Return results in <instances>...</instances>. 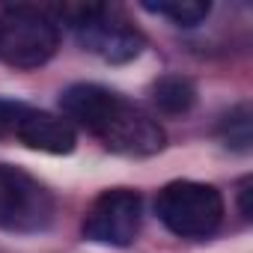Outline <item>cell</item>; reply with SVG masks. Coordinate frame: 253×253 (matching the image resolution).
<instances>
[{
  "label": "cell",
  "instance_id": "52a82bcc",
  "mask_svg": "<svg viewBox=\"0 0 253 253\" xmlns=\"http://www.w3.org/2000/svg\"><path fill=\"white\" fill-rule=\"evenodd\" d=\"M12 137H18L30 149L51 152V155H66L75 149V128L66 119L48 110L27 107V104H18V113L12 122Z\"/></svg>",
  "mask_w": 253,
  "mask_h": 253
},
{
  "label": "cell",
  "instance_id": "5b68a950",
  "mask_svg": "<svg viewBox=\"0 0 253 253\" xmlns=\"http://www.w3.org/2000/svg\"><path fill=\"white\" fill-rule=\"evenodd\" d=\"M72 27L78 42L104 63H128L143 51V36L110 6L72 9Z\"/></svg>",
  "mask_w": 253,
  "mask_h": 253
},
{
  "label": "cell",
  "instance_id": "3957f363",
  "mask_svg": "<svg viewBox=\"0 0 253 253\" xmlns=\"http://www.w3.org/2000/svg\"><path fill=\"white\" fill-rule=\"evenodd\" d=\"M60 45L57 24L33 6H9L0 15V60L15 69L45 66Z\"/></svg>",
  "mask_w": 253,
  "mask_h": 253
},
{
  "label": "cell",
  "instance_id": "277c9868",
  "mask_svg": "<svg viewBox=\"0 0 253 253\" xmlns=\"http://www.w3.org/2000/svg\"><path fill=\"white\" fill-rule=\"evenodd\" d=\"M54 209V197L39 179L21 167L0 164V229L18 235L42 232L51 226Z\"/></svg>",
  "mask_w": 253,
  "mask_h": 253
},
{
  "label": "cell",
  "instance_id": "7a4b0ae2",
  "mask_svg": "<svg viewBox=\"0 0 253 253\" xmlns=\"http://www.w3.org/2000/svg\"><path fill=\"white\" fill-rule=\"evenodd\" d=\"M155 214L182 238H206L223 220V197L203 182H170L155 200Z\"/></svg>",
  "mask_w": 253,
  "mask_h": 253
},
{
  "label": "cell",
  "instance_id": "8992f818",
  "mask_svg": "<svg viewBox=\"0 0 253 253\" xmlns=\"http://www.w3.org/2000/svg\"><path fill=\"white\" fill-rule=\"evenodd\" d=\"M140 220H143L140 194L128 188H110L92 200L84 217V235L95 244L128 247L140 232Z\"/></svg>",
  "mask_w": 253,
  "mask_h": 253
},
{
  "label": "cell",
  "instance_id": "30bf717a",
  "mask_svg": "<svg viewBox=\"0 0 253 253\" xmlns=\"http://www.w3.org/2000/svg\"><path fill=\"white\" fill-rule=\"evenodd\" d=\"M220 137L226 140V146L247 152L250 149V107L238 104L235 110H229L220 122Z\"/></svg>",
  "mask_w": 253,
  "mask_h": 253
},
{
  "label": "cell",
  "instance_id": "ba28073f",
  "mask_svg": "<svg viewBox=\"0 0 253 253\" xmlns=\"http://www.w3.org/2000/svg\"><path fill=\"white\" fill-rule=\"evenodd\" d=\"M152 98H155L158 110H164V113L176 116V113H185V110H191V104H194L197 92H194V84H191L188 78L167 75V78H161V81L155 84V89H152Z\"/></svg>",
  "mask_w": 253,
  "mask_h": 253
},
{
  "label": "cell",
  "instance_id": "6da1fadb",
  "mask_svg": "<svg viewBox=\"0 0 253 253\" xmlns=\"http://www.w3.org/2000/svg\"><path fill=\"white\" fill-rule=\"evenodd\" d=\"M69 119L119 155H155L164 149V128L140 107L98 84H75L60 95Z\"/></svg>",
  "mask_w": 253,
  "mask_h": 253
},
{
  "label": "cell",
  "instance_id": "9c48e42d",
  "mask_svg": "<svg viewBox=\"0 0 253 253\" xmlns=\"http://www.w3.org/2000/svg\"><path fill=\"white\" fill-rule=\"evenodd\" d=\"M143 9L155 12V15H164L179 27H194L211 12V6L200 3V0H161V3H143Z\"/></svg>",
  "mask_w": 253,
  "mask_h": 253
}]
</instances>
